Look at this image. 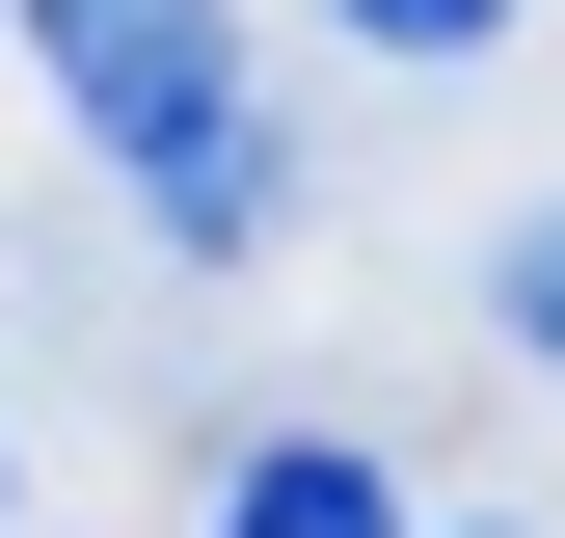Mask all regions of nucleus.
Listing matches in <instances>:
<instances>
[{
    "instance_id": "obj_1",
    "label": "nucleus",
    "mask_w": 565,
    "mask_h": 538,
    "mask_svg": "<svg viewBox=\"0 0 565 538\" xmlns=\"http://www.w3.org/2000/svg\"><path fill=\"white\" fill-rule=\"evenodd\" d=\"M28 54H54V108H82L135 189L243 134V54H216V0H28Z\"/></svg>"
},
{
    "instance_id": "obj_2",
    "label": "nucleus",
    "mask_w": 565,
    "mask_h": 538,
    "mask_svg": "<svg viewBox=\"0 0 565 538\" xmlns=\"http://www.w3.org/2000/svg\"><path fill=\"white\" fill-rule=\"evenodd\" d=\"M216 538H404V485H377L350 431H269L243 485H216Z\"/></svg>"
},
{
    "instance_id": "obj_3",
    "label": "nucleus",
    "mask_w": 565,
    "mask_h": 538,
    "mask_svg": "<svg viewBox=\"0 0 565 538\" xmlns=\"http://www.w3.org/2000/svg\"><path fill=\"white\" fill-rule=\"evenodd\" d=\"M484 297H512V351L565 377V216H512V269H484Z\"/></svg>"
},
{
    "instance_id": "obj_4",
    "label": "nucleus",
    "mask_w": 565,
    "mask_h": 538,
    "mask_svg": "<svg viewBox=\"0 0 565 538\" xmlns=\"http://www.w3.org/2000/svg\"><path fill=\"white\" fill-rule=\"evenodd\" d=\"M512 0H350V54H484Z\"/></svg>"
}]
</instances>
